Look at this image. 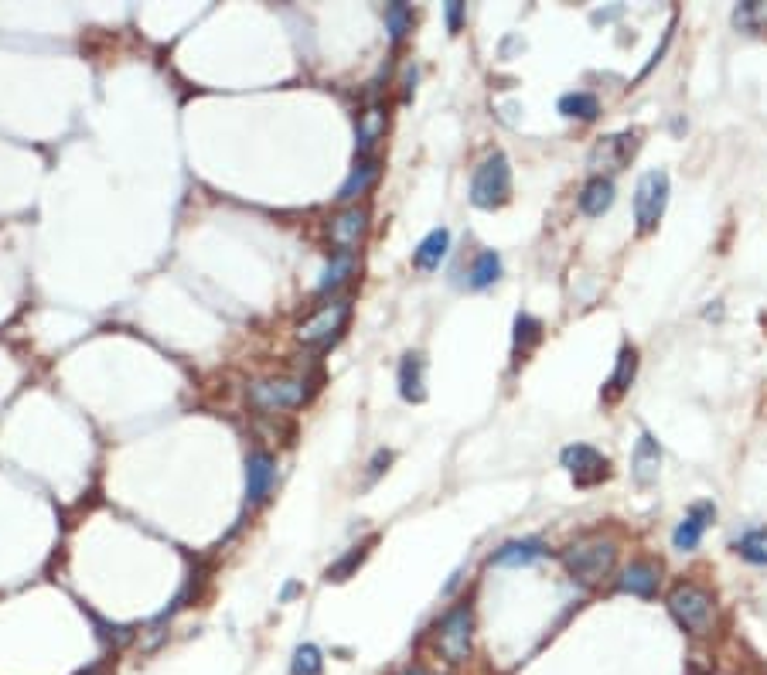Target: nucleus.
Here are the masks:
<instances>
[{
	"instance_id": "nucleus-1",
	"label": "nucleus",
	"mask_w": 767,
	"mask_h": 675,
	"mask_svg": "<svg viewBox=\"0 0 767 675\" xmlns=\"http://www.w3.org/2000/svg\"><path fill=\"white\" fill-rule=\"evenodd\" d=\"M665 604H669V614L679 621V628L696 634V638L709 634L713 624H716L713 597H709V590H703L699 583H675Z\"/></svg>"
},
{
	"instance_id": "nucleus-2",
	"label": "nucleus",
	"mask_w": 767,
	"mask_h": 675,
	"mask_svg": "<svg viewBox=\"0 0 767 675\" xmlns=\"http://www.w3.org/2000/svg\"><path fill=\"white\" fill-rule=\"evenodd\" d=\"M614 559H617V550H614L611 539L604 536H587L563 552V567L569 569V577L580 583H590V587L611 573Z\"/></svg>"
},
{
	"instance_id": "nucleus-3",
	"label": "nucleus",
	"mask_w": 767,
	"mask_h": 675,
	"mask_svg": "<svg viewBox=\"0 0 767 675\" xmlns=\"http://www.w3.org/2000/svg\"><path fill=\"white\" fill-rule=\"evenodd\" d=\"M512 195V168L505 153H491L471 178V201L477 208H498Z\"/></svg>"
},
{
	"instance_id": "nucleus-4",
	"label": "nucleus",
	"mask_w": 767,
	"mask_h": 675,
	"mask_svg": "<svg viewBox=\"0 0 767 675\" xmlns=\"http://www.w3.org/2000/svg\"><path fill=\"white\" fill-rule=\"evenodd\" d=\"M669 205V174L665 171H644L634 188V222L638 232H651L659 226V218L665 215Z\"/></svg>"
},
{
	"instance_id": "nucleus-5",
	"label": "nucleus",
	"mask_w": 767,
	"mask_h": 675,
	"mask_svg": "<svg viewBox=\"0 0 767 675\" xmlns=\"http://www.w3.org/2000/svg\"><path fill=\"white\" fill-rule=\"evenodd\" d=\"M471 634H475V614L467 604H457L444 614V621L437 628V652L457 665L471 655Z\"/></svg>"
},
{
	"instance_id": "nucleus-6",
	"label": "nucleus",
	"mask_w": 767,
	"mask_h": 675,
	"mask_svg": "<svg viewBox=\"0 0 767 675\" xmlns=\"http://www.w3.org/2000/svg\"><path fill=\"white\" fill-rule=\"evenodd\" d=\"M307 393H310L307 379H263V383L249 385V402L263 413H273V410L300 406Z\"/></svg>"
},
{
	"instance_id": "nucleus-7",
	"label": "nucleus",
	"mask_w": 767,
	"mask_h": 675,
	"mask_svg": "<svg viewBox=\"0 0 767 675\" xmlns=\"http://www.w3.org/2000/svg\"><path fill=\"white\" fill-rule=\"evenodd\" d=\"M348 314H352V301H348V297L331 301V304H324L314 318H307V321L297 328V338H300L304 345H328V341H335V338L341 335V328L348 324Z\"/></svg>"
},
{
	"instance_id": "nucleus-8",
	"label": "nucleus",
	"mask_w": 767,
	"mask_h": 675,
	"mask_svg": "<svg viewBox=\"0 0 767 675\" xmlns=\"http://www.w3.org/2000/svg\"><path fill=\"white\" fill-rule=\"evenodd\" d=\"M638 151V134H614V137H600L597 147L587 157V168L594 171L597 178H604V171H621Z\"/></svg>"
},
{
	"instance_id": "nucleus-9",
	"label": "nucleus",
	"mask_w": 767,
	"mask_h": 675,
	"mask_svg": "<svg viewBox=\"0 0 767 675\" xmlns=\"http://www.w3.org/2000/svg\"><path fill=\"white\" fill-rule=\"evenodd\" d=\"M563 467H567L577 485H597L607 477V458L587 444H573L563 450Z\"/></svg>"
},
{
	"instance_id": "nucleus-10",
	"label": "nucleus",
	"mask_w": 767,
	"mask_h": 675,
	"mask_svg": "<svg viewBox=\"0 0 767 675\" xmlns=\"http://www.w3.org/2000/svg\"><path fill=\"white\" fill-rule=\"evenodd\" d=\"M365 229H368V212L362 205H352V208H345V212H337L331 218L328 236H331V245H337V253H352V245H358Z\"/></svg>"
},
{
	"instance_id": "nucleus-11",
	"label": "nucleus",
	"mask_w": 767,
	"mask_h": 675,
	"mask_svg": "<svg viewBox=\"0 0 767 675\" xmlns=\"http://www.w3.org/2000/svg\"><path fill=\"white\" fill-rule=\"evenodd\" d=\"M716 519V508L709 505V502H696V505L686 512V519L675 525V532H672V546L679 552H689L699 546V539H703L706 532V525Z\"/></svg>"
},
{
	"instance_id": "nucleus-12",
	"label": "nucleus",
	"mask_w": 767,
	"mask_h": 675,
	"mask_svg": "<svg viewBox=\"0 0 767 675\" xmlns=\"http://www.w3.org/2000/svg\"><path fill=\"white\" fill-rule=\"evenodd\" d=\"M273 477H276V464L270 454L256 450V454L245 458V498H249V505H260L263 498L270 495Z\"/></svg>"
},
{
	"instance_id": "nucleus-13",
	"label": "nucleus",
	"mask_w": 767,
	"mask_h": 675,
	"mask_svg": "<svg viewBox=\"0 0 767 675\" xmlns=\"http://www.w3.org/2000/svg\"><path fill=\"white\" fill-rule=\"evenodd\" d=\"M659 467H661V447L651 433H642L638 444H634V458H631V477L648 488L659 481Z\"/></svg>"
},
{
	"instance_id": "nucleus-14",
	"label": "nucleus",
	"mask_w": 767,
	"mask_h": 675,
	"mask_svg": "<svg viewBox=\"0 0 767 675\" xmlns=\"http://www.w3.org/2000/svg\"><path fill=\"white\" fill-rule=\"evenodd\" d=\"M659 580H661L659 563H651V559H634V563L621 573V590H624V594H634V597H655Z\"/></svg>"
},
{
	"instance_id": "nucleus-15",
	"label": "nucleus",
	"mask_w": 767,
	"mask_h": 675,
	"mask_svg": "<svg viewBox=\"0 0 767 675\" xmlns=\"http://www.w3.org/2000/svg\"><path fill=\"white\" fill-rule=\"evenodd\" d=\"M542 552H546L542 539H515V542H505L502 550L494 552L491 563L494 567H529V563H536Z\"/></svg>"
},
{
	"instance_id": "nucleus-16",
	"label": "nucleus",
	"mask_w": 767,
	"mask_h": 675,
	"mask_svg": "<svg viewBox=\"0 0 767 675\" xmlns=\"http://www.w3.org/2000/svg\"><path fill=\"white\" fill-rule=\"evenodd\" d=\"M385 134V109L372 106L365 113H358V123H355V147H358V157H368V151L375 147V140H383Z\"/></svg>"
},
{
	"instance_id": "nucleus-17",
	"label": "nucleus",
	"mask_w": 767,
	"mask_h": 675,
	"mask_svg": "<svg viewBox=\"0 0 767 675\" xmlns=\"http://www.w3.org/2000/svg\"><path fill=\"white\" fill-rule=\"evenodd\" d=\"M375 178H379V161H375V157H362V161H358V164L352 168V174H348V181L341 184L337 199H341V201H355L358 195H365L368 188L375 184Z\"/></svg>"
},
{
	"instance_id": "nucleus-18",
	"label": "nucleus",
	"mask_w": 767,
	"mask_h": 675,
	"mask_svg": "<svg viewBox=\"0 0 767 675\" xmlns=\"http://www.w3.org/2000/svg\"><path fill=\"white\" fill-rule=\"evenodd\" d=\"M399 393L406 402H423L427 389H423V358L420 355H406L399 365Z\"/></svg>"
},
{
	"instance_id": "nucleus-19",
	"label": "nucleus",
	"mask_w": 767,
	"mask_h": 675,
	"mask_svg": "<svg viewBox=\"0 0 767 675\" xmlns=\"http://www.w3.org/2000/svg\"><path fill=\"white\" fill-rule=\"evenodd\" d=\"M634 372H638V352L634 348H621L617 355V365H614V375L604 385V399H617L628 393V385L634 383Z\"/></svg>"
},
{
	"instance_id": "nucleus-20",
	"label": "nucleus",
	"mask_w": 767,
	"mask_h": 675,
	"mask_svg": "<svg viewBox=\"0 0 767 675\" xmlns=\"http://www.w3.org/2000/svg\"><path fill=\"white\" fill-rule=\"evenodd\" d=\"M614 205V184L611 178H590L580 191V208L583 215H604Z\"/></svg>"
},
{
	"instance_id": "nucleus-21",
	"label": "nucleus",
	"mask_w": 767,
	"mask_h": 675,
	"mask_svg": "<svg viewBox=\"0 0 767 675\" xmlns=\"http://www.w3.org/2000/svg\"><path fill=\"white\" fill-rule=\"evenodd\" d=\"M447 249H450V232L447 229H433L423 239V243L416 245L413 253V263L420 270H433V266H440V260L447 256Z\"/></svg>"
},
{
	"instance_id": "nucleus-22",
	"label": "nucleus",
	"mask_w": 767,
	"mask_h": 675,
	"mask_svg": "<svg viewBox=\"0 0 767 675\" xmlns=\"http://www.w3.org/2000/svg\"><path fill=\"white\" fill-rule=\"evenodd\" d=\"M559 113L569 116V120H597L600 103L597 96H590V92H567L559 99Z\"/></svg>"
},
{
	"instance_id": "nucleus-23",
	"label": "nucleus",
	"mask_w": 767,
	"mask_h": 675,
	"mask_svg": "<svg viewBox=\"0 0 767 675\" xmlns=\"http://www.w3.org/2000/svg\"><path fill=\"white\" fill-rule=\"evenodd\" d=\"M355 266H358V260H355V253H337L335 260H331V266L324 270L321 276V283H318V291L328 293V291H337L348 276L355 273Z\"/></svg>"
},
{
	"instance_id": "nucleus-24",
	"label": "nucleus",
	"mask_w": 767,
	"mask_h": 675,
	"mask_svg": "<svg viewBox=\"0 0 767 675\" xmlns=\"http://www.w3.org/2000/svg\"><path fill=\"white\" fill-rule=\"evenodd\" d=\"M498 276H502V260H498V253L485 249V253L475 260V266H471V287H475V291H485V287H491Z\"/></svg>"
},
{
	"instance_id": "nucleus-25",
	"label": "nucleus",
	"mask_w": 767,
	"mask_h": 675,
	"mask_svg": "<svg viewBox=\"0 0 767 675\" xmlns=\"http://www.w3.org/2000/svg\"><path fill=\"white\" fill-rule=\"evenodd\" d=\"M736 552H740L747 563L764 567V563H767V529H751L747 536L736 542Z\"/></svg>"
},
{
	"instance_id": "nucleus-26",
	"label": "nucleus",
	"mask_w": 767,
	"mask_h": 675,
	"mask_svg": "<svg viewBox=\"0 0 767 675\" xmlns=\"http://www.w3.org/2000/svg\"><path fill=\"white\" fill-rule=\"evenodd\" d=\"M539 338H542V324L536 318H529V314H519L515 318V352H532L539 345Z\"/></svg>"
},
{
	"instance_id": "nucleus-27",
	"label": "nucleus",
	"mask_w": 767,
	"mask_h": 675,
	"mask_svg": "<svg viewBox=\"0 0 767 675\" xmlns=\"http://www.w3.org/2000/svg\"><path fill=\"white\" fill-rule=\"evenodd\" d=\"M321 669H324L321 652H318L314 644H300V648L293 652V665H291L293 675H321Z\"/></svg>"
},
{
	"instance_id": "nucleus-28",
	"label": "nucleus",
	"mask_w": 767,
	"mask_h": 675,
	"mask_svg": "<svg viewBox=\"0 0 767 675\" xmlns=\"http://www.w3.org/2000/svg\"><path fill=\"white\" fill-rule=\"evenodd\" d=\"M385 28L393 34V42H399L406 31L413 28V11H410L406 4H389V7H385Z\"/></svg>"
},
{
	"instance_id": "nucleus-29",
	"label": "nucleus",
	"mask_w": 767,
	"mask_h": 675,
	"mask_svg": "<svg viewBox=\"0 0 767 675\" xmlns=\"http://www.w3.org/2000/svg\"><path fill=\"white\" fill-rule=\"evenodd\" d=\"M362 559H365V546H355V550H348L345 556H341V559H337L335 567L328 569V580H348V577H352V569L358 567Z\"/></svg>"
},
{
	"instance_id": "nucleus-30",
	"label": "nucleus",
	"mask_w": 767,
	"mask_h": 675,
	"mask_svg": "<svg viewBox=\"0 0 767 675\" xmlns=\"http://www.w3.org/2000/svg\"><path fill=\"white\" fill-rule=\"evenodd\" d=\"M761 17H764V7L757 0H747V4H740L734 11V24L744 31H757L761 28Z\"/></svg>"
},
{
	"instance_id": "nucleus-31",
	"label": "nucleus",
	"mask_w": 767,
	"mask_h": 675,
	"mask_svg": "<svg viewBox=\"0 0 767 675\" xmlns=\"http://www.w3.org/2000/svg\"><path fill=\"white\" fill-rule=\"evenodd\" d=\"M460 17H464V4H460V0H450V4H447V28L457 31Z\"/></svg>"
},
{
	"instance_id": "nucleus-32",
	"label": "nucleus",
	"mask_w": 767,
	"mask_h": 675,
	"mask_svg": "<svg viewBox=\"0 0 767 675\" xmlns=\"http://www.w3.org/2000/svg\"><path fill=\"white\" fill-rule=\"evenodd\" d=\"M389 460H393V454H389V450H379V454H375V460H372V471H368V481H375V477L383 475V464H389Z\"/></svg>"
},
{
	"instance_id": "nucleus-33",
	"label": "nucleus",
	"mask_w": 767,
	"mask_h": 675,
	"mask_svg": "<svg viewBox=\"0 0 767 675\" xmlns=\"http://www.w3.org/2000/svg\"><path fill=\"white\" fill-rule=\"evenodd\" d=\"M402 675H427L423 669H410V672H402Z\"/></svg>"
}]
</instances>
